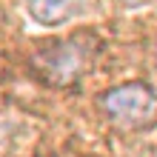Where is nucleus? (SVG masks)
<instances>
[{
  "mask_svg": "<svg viewBox=\"0 0 157 157\" xmlns=\"http://www.w3.org/2000/svg\"><path fill=\"white\" fill-rule=\"evenodd\" d=\"M103 112L126 126H149L157 120V89L149 83H123L100 97Z\"/></svg>",
  "mask_w": 157,
  "mask_h": 157,
  "instance_id": "f257e3e1",
  "label": "nucleus"
},
{
  "mask_svg": "<svg viewBox=\"0 0 157 157\" xmlns=\"http://www.w3.org/2000/svg\"><path fill=\"white\" fill-rule=\"evenodd\" d=\"M86 60H89V49H83L80 43L71 40V43H60L54 49L37 54L34 57V66L54 83H69L83 71Z\"/></svg>",
  "mask_w": 157,
  "mask_h": 157,
  "instance_id": "f03ea898",
  "label": "nucleus"
},
{
  "mask_svg": "<svg viewBox=\"0 0 157 157\" xmlns=\"http://www.w3.org/2000/svg\"><path fill=\"white\" fill-rule=\"evenodd\" d=\"M80 3L83 0H26L29 14L43 26H57L63 20H69L80 9Z\"/></svg>",
  "mask_w": 157,
  "mask_h": 157,
  "instance_id": "7ed1b4c3",
  "label": "nucleus"
},
{
  "mask_svg": "<svg viewBox=\"0 0 157 157\" xmlns=\"http://www.w3.org/2000/svg\"><path fill=\"white\" fill-rule=\"evenodd\" d=\"M0 140H6V126H0Z\"/></svg>",
  "mask_w": 157,
  "mask_h": 157,
  "instance_id": "20e7f679",
  "label": "nucleus"
}]
</instances>
